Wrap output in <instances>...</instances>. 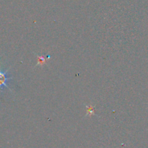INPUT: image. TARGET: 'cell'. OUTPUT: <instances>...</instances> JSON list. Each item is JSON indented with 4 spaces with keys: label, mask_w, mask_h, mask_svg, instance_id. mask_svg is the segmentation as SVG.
Segmentation results:
<instances>
[{
    "label": "cell",
    "mask_w": 148,
    "mask_h": 148,
    "mask_svg": "<svg viewBox=\"0 0 148 148\" xmlns=\"http://www.w3.org/2000/svg\"><path fill=\"white\" fill-rule=\"evenodd\" d=\"M7 72H8V70H7L5 71H3L1 69V68H0V90L2 89L4 87H6V88L11 90L10 89V87H9L8 84H7L8 81L11 78L8 76Z\"/></svg>",
    "instance_id": "obj_1"
}]
</instances>
